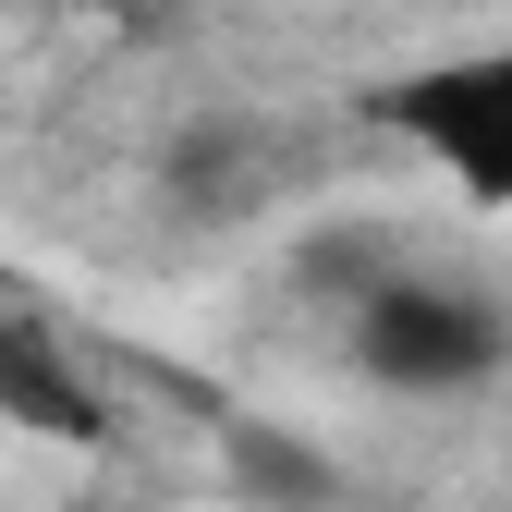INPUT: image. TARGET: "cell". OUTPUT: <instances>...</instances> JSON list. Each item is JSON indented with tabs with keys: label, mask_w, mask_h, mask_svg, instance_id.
<instances>
[{
	"label": "cell",
	"mask_w": 512,
	"mask_h": 512,
	"mask_svg": "<svg viewBox=\"0 0 512 512\" xmlns=\"http://www.w3.org/2000/svg\"><path fill=\"white\" fill-rule=\"evenodd\" d=\"M354 354L378 391H476L500 366V317L476 293H439V281H378L354 317Z\"/></svg>",
	"instance_id": "1"
},
{
	"label": "cell",
	"mask_w": 512,
	"mask_h": 512,
	"mask_svg": "<svg viewBox=\"0 0 512 512\" xmlns=\"http://www.w3.org/2000/svg\"><path fill=\"white\" fill-rule=\"evenodd\" d=\"M391 122L464 171V196H512V49L500 61H427L415 86H391Z\"/></svg>",
	"instance_id": "2"
},
{
	"label": "cell",
	"mask_w": 512,
	"mask_h": 512,
	"mask_svg": "<svg viewBox=\"0 0 512 512\" xmlns=\"http://www.w3.org/2000/svg\"><path fill=\"white\" fill-rule=\"evenodd\" d=\"M0 403H13L25 427H86V403H74V378H61L25 330H0Z\"/></svg>",
	"instance_id": "3"
},
{
	"label": "cell",
	"mask_w": 512,
	"mask_h": 512,
	"mask_svg": "<svg viewBox=\"0 0 512 512\" xmlns=\"http://www.w3.org/2000/svg\"><path fill=\"white\" fill-rule=\"evenodd\" d=\"M244 500H281V512H317L330 500V464L305 439H244Z\"/></svg>",
	"instance_id": "4"
}]
</instances>
